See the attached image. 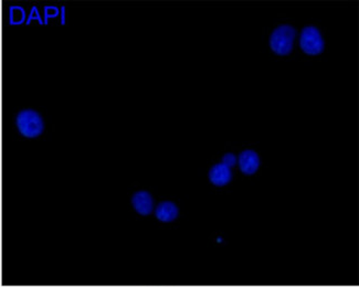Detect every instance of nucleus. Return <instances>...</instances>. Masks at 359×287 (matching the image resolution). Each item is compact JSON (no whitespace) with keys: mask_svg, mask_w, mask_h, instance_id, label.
I'll return each instance as SVG.
<instances>
[{"mask_svg":"<svg viewBox=\"0 0 359 287\" xmlns=\"http://www.w3.org/2000/svg\"><path fill=\"white\" fill-rule=\"evenodd\" d=\"M16 125L19 133L26 139H36L45 131L43 118L34 110L20 111L17 115Z\"/></svg>","mask_w":359,"mask_h":287,"instance_id":"f257e3e1","label":"nucleus"},{"mask_svg":"<svg viewBox=\"0 0 359 287\" xmlns=\"http://www.w3.org/2000/svg\"><path fill=\"white\" fill-rule=\"evenodd\" d=\"M295 36H297V31L291 26L284 24L278 27L271 36V49L278 55H289L293 49Z\"/></svg>","mask_w":359,"mask_h":287,"instance_id":"f03ea898","label":"nucleus"},{"mask_svg":"<svg viewBox=\"0 0 359 287\" xmlns=\"http://www.w3.org/2000/svg\"><path fill=\"white\" fill-rule=\"evenodd\" d=\"M180 210L178 206L172 201H164L157 206L155 216L162 222H172L177 219Z\"/></svg>","mask_w":359,"mask_h":287,"instance_id":"0eeeda50","label":"nucleus"},{"mask_svg":"<svg viewBox=\"0 0 359 287\" xmlns=\"http://www.w3.org/2000/svg\"><path fill=\"white\" fill-rule=\"evenodd\" d=\"M232 172L226 164H217L209 172V179L215 186H226L231 181Z\"/></svg>","mask_w":359,"mask_h":287,"instance_id":"423d86ee","label":"nucleus"},{"mask_svg":"<svg viewBox=\"0 0 359 287\" xmlns=\"http://www.w3.org/2000/svg\"><path fill=\"white\" fill-rule=\"evenodd\" d=\"M134 209L142 216H149L154 209V200L151 193L147 191H137L132 198Z\"/></svg>","mask_w":359,"mask_h":287,"instance_id":"20e7f679","label":"nucleus"},{"mask_svg":"<svg viewBox=\"0 0 359 287\" xmlns=\"http://www.w3.org/2000/svg\"><path fill=\"white\" fill-rule=\"evenodd\" d=\"M299 45L307 55H316L323 51L324 40L318 29L315 27H306L301 34Z\"/></svg>","mask_w":359,"mask_h":287,"instance_id":"7ed1b4c3","label":"nucleus"},{"mask_svg":"<svg viewBox=\"0 0 359 287\" xmlns=\"http://www.w3.org/2000/svg\"><path fill=\"white\" fill-rule=\"evenodd\" d=\"M239 166L245 175H253L260 166V158L253 150H245L239 156Z\"/></svg>","mask_w":359,"mask_h":287,"instance_id":"39448f33","label":"nucleus"},{"mask_svg":"<svg viewBox=\"0 0 359 287\" xmlns=\"http://www.w3.org/2000/svg\"><path fill=\"white\" fill-rule=\"evenodd\" d=\"M236 162H237V158L231 153L224 155V158H222V164H226V167H233Z\"/></svg>","mask_w":359,"mask_h":287,"instance_id":"6e6552de","label":"nucleus"}]
</instances>
